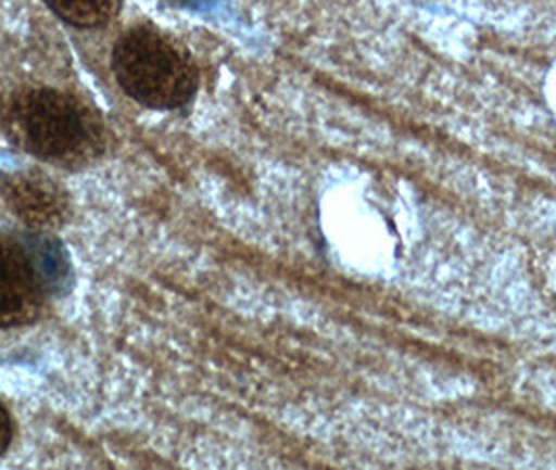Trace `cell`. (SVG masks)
<instances>
[{
	"mask_svg": "<svg viewBox=\"0 0 556 470\" xmlns=\"http://www.w3.org/2000/svg\"><path fill=\"white\" fill-rule=\"evenodd\" d=\"M13 440V420L7 408L0 404V456L7 452Z\"/></svg>",
	"mask_w": 556,
	"mask_h": 470,
	"instance_id": "obj_6",
	"label": "cell"
},
{
	"mask_svg": "<svg viewBox=\"0 0 556 470\" xmlns=\"http://www.w3.org/2000/svg\"><path fill=\"white\" fill-rule=\"evenodd\" d=\"M113 74L122 90L153 110H176L195 94V63L160 29L139 26L126 31L112 56Z\"/></svg>",
	"mask_w": 556,
	"mask_h": 470,
	"instance_id": "obj_2",
	"label": "cell"
},
{
	"mask_svg": "<svg viewBox=\"0 0 556 470\" xmlns=\"http://www.w3.org/2000/svg\"><path fill=\"white\" fill-rule=\"evenodd\" d=\"M7 122L17 144L56 166H84L103 149V128L97 113L76 97L51 88L20 94Z\"/></svg>",
	"mask_w": 556,
	"mask_h": 470,
	"instance_id": "obj_1",
	"label": "cell"
},
{
	"mask_svg": "<svg viewBox=\"0 0 556 470\" xmlns=\"http://www.w3.org/2000/svg\"><path fill=\"white\" fill-rule=\"evenodd\" d=\"M65 24L76 28H101L119 11L122 0H45Z\"/></svg>",
	"mask_w": 556,
	"mask_h": 470,
	"instance_id": "obj_5",
	"label": "cell"
},
{
	"mask_svg": "<svg viewBox=\"0 0 556 470\" xmlns=\"http://www.w3.org/2000/svg\"><path fill=\"white\" fill-rule=\"evenodd\" d=\"M0 194L7 207L29 228H59L70 216L67 193L53 178L38 172H17L2 180Z\"/></svg>",
	"mask_w": 556,
	"mask_h": 470,
	"instance_id": "obj_4",
	"label": "cell"
},
{
	"mask_svg": "<svg viewBox=\"0 0 556 470\" xmlns=\"http://www.w3.org/2000/svg\"><path fill=\"white\" fill-rule=\"evenodd\" d=\"M45 291L28 253L0 237V329L24 327L38 318Z\"/></svg>",
	"mask_w": 556,
	"mask_h": 470,
	"instance_id": "obj_3",
	"label": "cell"
}]
</instances>
